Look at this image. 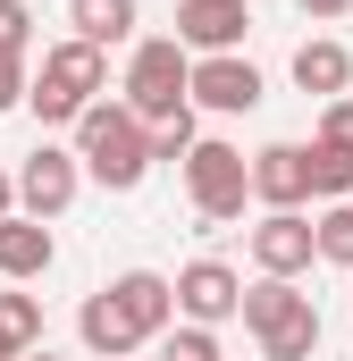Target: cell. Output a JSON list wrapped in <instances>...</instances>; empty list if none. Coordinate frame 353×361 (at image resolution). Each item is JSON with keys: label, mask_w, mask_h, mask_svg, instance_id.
<instances>
[{"label": "cell", "mask_w": 353, "mask_h": 361, "mask_svg": "<svg viewBox=\"0 0 353 361\" xmlns=\"http://www.w3.org/2000/svg\"><path fill=\"white\" fill-rule=\"evenodd\" d=\"M311 193L320 202H345L353 193V152L345 143H311Z\"/></svg>", "instance_id": "cell-19"}, {"label": "cell", "mask_w": 353, "mask_h": 361, "mask_svg": "<svg viewBox=\"0 0 353 361\" xmlns=\"http://www.w3.org/2000/svg\"><path fill=\"white\" fill-rule=\"evenodd\" d=\"M0 361H17V353H8V345H0Z\"/></svg>", "instance_id": "cell-28"}, {"label": "cell", "mask_w": 353, "mask_h": 361, "mask_svg": "<svg viewBox=\"0 0 353 361\" xmlns=\"http://www.w3.org/2000/svg\"><path fill=\"white\" fill-rule=\"evenodd\" d=\"M311 227H320V261L353 269V202H328V210H320Z\"/></svg>", "instance_id": "cell-20"}, {"label": "cell", "mask_w": 353, "mask_h": 361, "mask_svg": "<svg viewBox=\"0 0 353 361\" xmlns=\"http://www.w3.org/2000/svg\"><path fill=\"white\" fill-rule=\"evenodd\" d=\"M126 109H135L143 126H169V118L193 109V51H185L176 34L135 42V59H126Z\"/></svg>", "instance_id": "cell-3"}, {"label": "cell", "mask_w": 353, "mask_h": 361, "mask_svg": "<svg viewBox=\"0 0 353 361\" xmlns=\"http://www.w3.org/2000/svg\"><path fill=\"white\" fill-rule=\"evenodd\" d=\"M311 261H320V227L303 210H269L261 227H253V269L261 277H303Z\"/></svg>", "instance_id": "cell-7"}, {"label": "cell", "mask_w": 353, "mask_h": 361, "mask_svg": "<svg viewBox=\"0 0 353 361\" xmlns=\"http://www.w3.org/2000/svg\"><path fill=\"white\" fill-rule=\"evenodd\" d=\"M34 92V68H25V51H0V109H17Z\"/></svg>", "instance_id": "cell-22"}, {"label": "cell", "mask_w": 353, "mask_h": 361, "mask_svg": "<svg viewBox=\"0 0 353 361\" xmlns=\"http://www.w3.org/2000/svg\"><path fill=\"white\" fill-rule=\"evenodd\" d=\"M311 353H320V302H303L294 319H277L261 336V361H311Z\"/></svg>", "instance_id": "cell-17"}, {"label": "cell", "mask_w": 353, "mask_h": 361, "mask_svg": "<svg viewBox=\"0 0 353 361\" xmlns=\"http://www.w3.org/2000/svg\"><path fill=\"white\" fill-rule=\"evenodd\" d=\"M135 0H68V25H76V42L92 51H109V42H135Z\"/></svg>", "instance_id": "cell-15"}, {"label": "cell", "mask_w": 353, "mask_h": 361, "mask_svg": "<svg viewBox=\"0 0 353 361\" xmlns=\"http://www.w3.org/2000/svg\"><path fill=\"white\" fill-rule=\"evenodd\" d=\"M76 336H85V353H101V361H135V345H143V328L126 319V302H118L109 286H101V294H85Z\"/></svg>", "instance_id": "cell-11"}, {"label": "cell", "mask_w": 353, "mask_h": 361, "mask_svg": "<svg viewBox=\"0 0 353 361\" xmlns=\"http://www.w3.org/2000/svg\"><path fill=\"white\" fill-rule=\"evenodd\" d=\"M244 34H253V8L244 0H176V42L185 51L219 59V51H244Z\"/></svg>", "instance_id": "cell-9"}, {"label": "cell", "mask_w": 353, "mask_h": 361, "mask_svg": "<svg viewBox=\"0 0 353 361\" xmlns=\"http://www.w3.org/2000/svg\"><path fill=\"white\" fill-rule=\"evenodd\" d=\"M76 160H85L92 185H109V193H135V185L152 177V126L126 109V101H92L85 118H76Z\"/></svg>", "instance_id": "cell-1"}, {"label": "cell", "mask_w": 353, "mask_h": 361, "mask_svg": "<svg viewBox=\"0 0 353 361\" xmlns=\"http://www.w3.org/2000/svg\"><path fill=\"white\" fill-rule=\"evenodd\" d=\"M185 193H193V219H202V227H219V219H244L253 160H244L236 143L202 135V143H193V160H185Z\"/></svg>", "instance_id": "cell-4"}, {"label": "cell", "mask_w": 353, "mask_h": 361, "mask_svg": "<svg viewBox=\"0 0 353 361\" xmlns=\"http://www.w3.org/2000/svg\"><path fill=\"white\" fill-rule=\"evenodd\" d=\"M253 193L269 210H303L311 202V143H261L253 152Z\"/></svg>", "instance_id": "cell-10"}, {"label": "cell", "mask_w": 353, "mask_h": 361, "mask_svg": "<svg viewBox=\"0 0 353 361\" xmlns=\"http://www.w3.org/2000/svg\"><path fill=\"white\" fill-rule=\"evenodd\" d=\"M160 361H219V336L185 319V328H169V336H160Z\"/></svg>", "instance_id": "cell-21"}, {"label": "cell", "mask_w": 353, "mask_h": 361, "mask_svg": "<svg viewBox=\"0 0 353 361\" xmlns=\"http://www.w3.org/2000/svg\"><path fill=\"white\" fill-rule=\"evenodd\" d=\"M25 361H59V353H25Z\"/></svg>", "instance_id": "cell-27"}, {"label": "cell", "mask_w": 353, "mask_h": 361, "mask_svg": "<svg viewBox=\"0 0 353 361\" xmlns=\"http://www.w3.org/2000/svg\"><path fill=\"white\" fill-rule=\"evenodd\" d=\"M320 143H345L353 152V101H328L320 109Z\"/></svg>", "instance_id": "cell-24"}, {"label": "cell", "mask_w": 353, "mask_h": 361, "mask_svg": "<svg viewBox=\"0 0 353 361\" xmlns=\"http://www.w3.org/2000/svg\"><path fill=\"white\" fill-rule=\"evenodd\" d=\"M8 210H17V177L0 169V219H8Z\"/></svg>", "instance_id": "cell-26"}, {"label": "cell", "mask_w": 353, "mask_h": 361, "mask_svg": "<svg viewBox=\"0 0 353 361\" xmlns=\"http://www.w3.org/2000/svg\"><path fill=\"white\" fill-rule=\"evenodd\" d=\"M303 302H311V294H303L294 277H261V286H244V311H236V319H244L253 336H269V328H277V319H294Z\"/></svg>", "instance_id": "cell-16"}, {"label": "cell", "mask_w": 353, "mask_h": 361, "mask_svg": "<svg viewBox=\"0 0 353 361\" xmlns=\"http://www.w3.org/2000/svg\"><path fill=\"white\" fill-rule=\"evenodd\" d=\"M109 294L126 302V319L143 328V345H152V336H169V319H176V277H160V269H126V277H109Z\"/></svg>", "instance_id": "cell-12"}, {"label": "cell", "mask_w": 353, "mask_h": 361, "mask_svg": "<svg viewBox=\"0 0 353 361\" xmlns=\"http://www.w3.org/2000/svg\"><path fill=\"white\" fill-rule=\"evenodd\" d=\"M17 361H25V353H17Z\"/></svg>", "instance_id": "cell-29"}, {"label": "cell", "mask_w": 353, "mask_h": 361, "mask_svg": "<svg viewBox=\"0 0 353 361\" xmlns=\"http://www.w3.org/2000/svg\"><path fill=\"white\" fill-rule=\"evenodd\" d=\"M294 85L311 92V101H345V85H353V51H345V42H328V34H311V42L294 51Z\"/></svg>", "instance_id": "cell-14"}, {"label": "cell", "mask_w": 353, "mask_h": 361, "mask_svg": "<svg viewBox=\"0 0 353 361\" xmlns=\"http://www.w3.org/2000/svg\"><path fill=\"white\" fill-rule=\"evenodd\" d=\"M0 345L8 353H34L42 345V302L34 294H0Z\"/></svg>", "instance_id": "cell-18"}, {"label": "cell", "mask_w": 353, "mask_h": 361, "mask_svg": "<svg viewBox=\"0 0 353 361\" xmlns=\"http://www.w3.org/2000/svg\"><path fill=\"white\" fill-rule=\"evenodd\" d=\"M193 109H219V118H244V109H261V68H253L244 51L193 59Z\"/></svg>", "instance_id": "cell-8"}, {"label": "cell", "mask_w": 353, "mask_h": 361, "mask_svg": "<svg viewBox=\"0 0 353 361\" xmlns=\"http://www.w3.org/2000/svg\"><path fill=\"white\" fill-rule=\"evenodd\" d=\"M294 8H303V17H320V25H328V17H345L353 0H294Z\"/></svg>", "instance_id": "cell-25"}, {"label": "cell", "mask_w": 353, "mask_h": 361, "mask_svg": "<svg viewBox=\"0 0 353 361\" xmlns=\"http://www.w3.org/2000/svg\"><path fill=\"white\" fill-rule=\"evenodd\" d=\"M34 42V17H25V0H0V51H25Z\"/></svg>", "instance_id": "cell-23"}, {"label": "cell", "mask_w": 353, "mask_h": 361, "mask_svg": "<svg viewBox=\"0 0 353 361\" xmlns=\"http://www.w3.org/2000/svg\"><path fill=\"white\" fill-rule=\"evenodd\" d=\"M51 261H59L51 227H42V219H25V210H8V219H0V277H8V286H25V277L51 269Z\"/></svg>", "instance_id": "cell-13"}, {"label": "cell", "mask_w": 353, "mask_h": 361, "mask_svg": "<svg viewBox=\"0 0 353 361\" xmlns=\"http://www.w3.org/2000/svg\"><path fill=\"white\" fill-rule=\"evenodd\" d=\"M236 311H244V277L227 269V261H185V269H176V319L219 328V319H236Z\"/></svg>", "instance_id": "cell-6"}, {"label": "cell", "mask_w": 353, "mask_h": 361, "mask_svg": "<svg viewBox=\"0 0 353 361\" xmlns=\"http://www.w3.org/2000/svg\"><path fill=\"white\" fill-rule=\"evenodd\" d=\"M76 185H85V160H76L68 143H34V152L17 160V210H25V219H59V210L76 202Z\"/></svg>", "instance_id": "cell-5"}, {"label": "cell", "mask_w": 353, "mask_h": 361, "mask_svg": "<svg viewBox=\"0 0 353 361\" xmlns=\"http://www.w3.org/2000/svg\"><path fill=\"white\" fill-rule=\"evenodd\" d=\"M101 85H109V59L92 51V42H51L42 51V68H34V92H25V109L42 118V126H76L92 101H101Z\"/></svg>", "instance_id": "cell-2"}]
</instances>
